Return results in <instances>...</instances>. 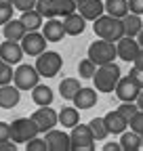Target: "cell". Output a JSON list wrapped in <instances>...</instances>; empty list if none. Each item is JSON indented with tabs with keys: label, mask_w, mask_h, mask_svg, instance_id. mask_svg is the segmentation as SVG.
<instances>
[{
	"label": "cell",
	"mask_w": 143,
	"mask_h": 151,
	"mask_svg": "<svg viewBox=\"0 0 143 151\" xmlns=\"http://www.w3.org/2000/svg\"><path fill=\"white\" fill-rule=\"evenodd\" d=\"M93 32L97 38H103V40H110V42H116L124 36V27H122V19L118 17H112L103 13L101 17H97L93 21Z\"/></svg>",
	"instance_id": "obj_1"
},
{
	"label": "cell",
	"mask_w": 143,
	"mask_h": 151,
	"mask_svg": "<svg viewBox=\"0 0 143 151\" xmlns=\"http://www.w3.org/2000/svg\"><path fill=\"white\" fill-rule=\"evenodd\" d=\"M129 78H131L139 88H143V67L133 65V67H131V71H129Z\"/></svg>",
	"instance_id": "obj_37"
},
{
	"label": "cell",
	"mask_w": 143,
	"mask_h": 151,
	"mask_svg": "<svg viewBox=\"0 0 143 151\" xmlns=\"http://www.w3.org/2000/svg\"><path fill=\"white\" fill-rule=\"evenodd\" d=\"M0 59L4 63H11V65H19L23 61V48L19 42L15 40H4L0 44Z\"/></svg>",
	"instance_id": "obj_12"
},
{
	"label": "cell",
	"mask_w": 143,
	"mask_h": 151,
	"mask_svg": "<svg viewBox=\"0 0 143 151\" xmlns=\"http://www.w3.org/2000/svg\"><path fill=\"white\" fill-rule=\"evenodd\" d=\"M36 11L46 19L65 17L76 11V2L74 0H36Z\"/></svg>",
	"instance_id": "obj_4"
},
{
	"label": "cell",
	"mask_w": 143,
	"mask_h": 151,
	"mask_svg": "<svg viewBox=\"0 0 143 151\" xmlns=\"http://www.w3.org/2000/svg\"><path fill=\"white\" fill-rule=\"evenodd\" d=\"M133 65H137V67H143V48H139V52H137V57H135Z\"/></svg>",
	"instance_id": "obj_42"
},
{
	"label": "cell",
	"mask_w": 143,
	"mask_h": 151,
	"mask_svg": "<svg viewBox=\"0 0 143 151\" xmlns=\"http://www.w3.org/2000/svg\"><path fill=\"white\" fill-rule=\"evenodd\" d=\"M95 71H97V65L88 59V57H86L84 61L78 63V76H80V80H93Z\"/></svg>",
	"instance_id": "obj_30"
},
{
	"label": "cell",
	"mask_w": 143,
	"mask_h": 151,
	"mask_svg": "<svg viewBox=\"0 0 143 151\" xmlns=\"http://www.w3.org/2000/svg\"><path fill=\"white\" fill-rule=\"evenodd\" d=\"M120 65H116L114 61L110 63H103V65H97V71L93 76V82H95V88L97 92H114L118 80H120Z\"/></svg>",
	"instance_id": "obj_2"
},
{
	"label": "cell",
	"mask_w": 143,
	"mask_h": 151,
	"mask_svg": "<svg viewBox=\"0 0 143 151\" xmlns=\"http://www.w3.org/2000/svg\"><path fill=\"white\" fill-rule=\"evenodd\" d=\"M40 82V73L34 65L30 63H19L13 71V84L19 90H32L36 84Z\"/></svg>",
	"instance_id": "obj_8"
},
{
	"label": "cell",
	"mask_w": 143,
	"mask_h": 151,
	"mask_svg": "<svg viewBox=\"0 0 143 151\" xmlns=\"http://www.w3.org/2000/svg\"><path fill=\"white\" fill-rule=\"evenodd\" d=\"M137 42H139V46L143 48V29H141V32L137 34Z\"/></svg>",
	"instance_id": "obj_44"
},
{
	"label": "cell",
	"mask_w": 143,
	"mask_h": 151,
	"mask_svg": "<svg viewBox=\"0 0 143 151\" xmlns=\"http://www.w3.org/2000/svg\"><path fill=\"white\" fill-rule=\"evenodd\" d=\"M103 6H105V13L107 15L118 17V19H122L124 15L131 13L129 11V0H105Z\"/></svg>",
	"instance_id": "obj_27"
},
{
	"label": "cell",
	"mask_w": 143,
	"mask_h": 151,
	"mask_svg": "<svg viewBox=\"0 0 143 151\" xmlns=\"http://www.w3.org/2000/svg\"><path fill=\"white\" fill-rule=\"evenodd\" d=\"M139 48H141L139 42L135 40V38H131V36H122L120 40H116V55L120 57L122 61L133 63L137 52H139Z\"/></svg>",
	"instance_id": "obj_11"
},
{
	"label": "cell",
	"mask_w": 143,
	"mask_h": 151,
	"mask_svg": "<svg viewBox=\"0 0 143 151\" xmlns=\"http://www.w3.org/2000/svg\"><path fill=\"white\" fill-rule=\"evenodd\" d=\"M72 101H74V107L80 109V111L93 109L97 105V101H99L97 88H84V86H80V90L74 94V99H72Z\"/></svg>",
	"instance_id": "obj_14"
},
{
	"label": "cell",
	"mask_w": 143,
	"mask_h": 151,
	"mask_svg": "<svg viewBox=\"0 0 143 151\" xmlns=\"http://www.w3.org/2000/svg\"><path fill=\"white\" fill-rule=\"evenodd\" d=\"M30 118L36 122V126H38V132H46V130L55 128V126L59 124V116H57V111L53 109L51 105H42V107H38Z\"/></svg>",
	"instance_id": "obj_9"
},
{
	"label": "cell",
	"mask_w": 143,
	"mask_h": 151,
	"mask_svg": "<svg viewBox=\"0 0 143 151\" xmlns=\"http://www.w3.org/2000/svg\"><path fill=\"white\" fill-rule=\"evenodd\" d=\"M103 151H122V149H120V143H107L103 145Z\"/></svg>",
	"instance_id": "obj_41"
},
{
	"label": "cell",
	"mask_w": 143,
	"mask_h": 151,
	"mask_svg": "<svg viewBox=\"0 0 143 151\" xmlns=\"http://www.w3.org/2000/svg\"><path fill=\"white\" fill-rule=\"evenodd\" d=\"M116 57H118L116 55V42L97 38V40L91 42V46H88V59H91L95 65H103V63L116 61Z\"/></svg>",
	"instance_id": "obj_6"
},
{
	"label": "cell",
	"mask_w": 143,
	"mask_h": 151,
	"mask_svg": "<svg viewBox=\"0 0 143 151\" xmlns=\"http://www.w3.org/2000/svg\"><path fill=\"white\" fill-rule=\"evenodd\" d=\"M11 139V126L6 122H0V143Z\"/></svg>",
	"instance_id": "obj_39"
},
{
	"label": "cell",
	"mask_w": 143,
	"mask_h": 151,
	"mask_svg": "<svg viewBox=\"0 0 143 151\" xmlns=\"http://www.w3.org/2000/svg\"><path fill=\"white\" fill-rule=\"evenodd\" d=\"M53 99H55V94H53V88H48L46 84H40V82H38V84L32 88V101L38 105V107H42V105H51Z\"/></svg>",
	"instance_id": "obj_22"
},
{
	"label": "cell",
	"mask_w": 143,
	"mask_h": 151,
	"mask_svg": "<svg viewBox=\"0 0 143 151\" xmlns=\"http://www.w3.org/2000/svg\"><path fill=\"white\" fill-rule=\"evenodd\" d=\"M11 4H13V9H15V11L25 13V11L36 9V0H11Z\"/></svg>",
	"instance_id": "obj_36"
},
{
	"label": "cell",
	"mask_w": 143,
	"mask_h": 151,
	"mask_svg": "<svg viewBox=\"0 0 143 151\" xmlns=\"http://www.w3.org/2000/svg\"><path fill=\"white\" fill-rule=\"evenodd\" d=\"M122 27H124V36L137 38V34L143 29V19H141V15H135V13L124 15V17H122Z\"/></svg>",
	"instance_id": "obj_23"
},
{
	"label": "cell",
	"mask_w": 143,
	"mask_h": 151,
	"mask_svg": "<svg viewBox=\"0 0 143 151\" xmlns=\"http://www.w3.org/2000/svg\"><path fill=\"white\" fill-rule=\"evenodd\" d=\"M139 86L129 78H122L120 76V80H118V84H116V88H114V92H116V97L120 99V101H135L137 99V94H139Z\"/></svg>",
	"instance_id": "obj_15"
},
{
	"label": "cell",
	"mask_w": 143,
	"mask_h": 151,
	"mask_svg": "<svg viewBox=\"0 0 143 151\" xmlns=\"http://www.w3.org/2000/svg\"><path fill=\"white\" fill-rule=\"evenodd\" d=\"M19 101H21V90L13 82L0 86V107L2 109H13V107L19 105Z\"/></svg>",
	"instance_id": "obj_17"
},
{
	"label": "cell",
	"mask_w": 143,
	"mask_h": 151,
	"mask_svg": "<svg viewBox=\"0 0 143 151\" xmlns=\"http://www.w3.org/2000/svg\"><path fill=\"white\" fill-rule=\"evenodd\" d=\"M80 90V80L78 78H63L61 84H59V92H61V97L72 101L74 99V94Z\"/></svg>",
	"instance_id": "obj_28"
},
{
	"label": "cell",
	"mask_w": 143,
	"mask_h": 151,
	"mask_svg": "<svg viewBox=\"0 0 143 151\" xmlns=\"http://www.w3.org/2000/svg\"><path fill=\"white\" fill-rule=\"evenodd\" d=\"M103 122H105V128H107V132H110V134H120V132H124V130L129 128V122L124 120L118 111H110V113H105Z\"/></svg>",
	"instance_id": "obj_20"
},
{
	"label": "cell",
	"mask_w": 143,
	"mask_h": 151,
	"mask_svg": "<svg viewBox=\"0 0 143 151\" xmlns=\"http://www.w3.org/2000/svg\"><path fill=\"white\" fill-rule=\"evenodd\" d=\"M44 141L48 145V151H69V134L63 130L57 128H51L44 132Z\"/></svg>",
	"instance_id": "obj_13"
},
{
	"label": "cell",
	"mask_w": 143,
	"mask_h": 151,
	"mask_svg": "<svg viewBox=\"0 0 143 151\" xmlns=\"http://www.w3.org/2000/svg\"><path fill=\"white\" fill-rule=\"evenodd\" d=\"M25 151H48V145L44 139H38V137H34L25 143Z\"/></svg>",
	"instance_id": "obj_34"
},
{
	"label": "cell",
	"mask_w": 143,
	"mask_h": 151,
	"mask_svg": "<svg viewBox=\"0 0 143 151\" xmlns=\"http://www.w3.org/2000/svg\"><path fill=\"white\" fill-rule=\"evenodd\" d=\"M40 29H42V36L46 38V42H61V40H63V36H65L63 21H59L57 17L46 19V25H42Z\"/></svg>",
	"instance_id": "obj_18"
},
{
	"label": "cell",
	"mask_w": 143,
	"mask_h": 151,
	"mask_svg": "<svg viewBox=\"0 0 143 151\" xmlns=\"http://www.w3.org/2000/svg\"><path fill=\"white\" fill-rule=\"evenodd\" d=\"M0 61H2V59H0Z\"/></svg>",
	"instance_id": "obj_48"
},
{
	"label": "cell",
	"mask_w": 143,
	"mask_h": 151,
	"mask_svg": "<svg viewBox=\"0 0 143 151\" xmlns=\"http://www.w3.org/2000/svg\"><path fill=\"white\" fill-rule=\"evenodd\" d=\"M57 116H59V124L63 128H74L80 122V109H76V107H63L61 111H57Z\"/></svg>",
	"instance_id": "obj_26"
},
{
	"label": "cell",
	"mask_w": 143,
	"mask_h": 151,
	"mask_svg": "<svg viewBox=\"0 0 143 151\" xmlns=\"http://www.w3.org/2000/svg\"><path fill=\"white\" fill-rule=\"evenodd\" d=\"M2 34H4V40H15L19 42L21 38L25 36V27L21 23V19H11L2 25Z\"/></svg>",
	"instance_id": "obj_21"
},
{
	"label": "cell",
	"mask_w": 143,
	"mask_h": 151,
	"mask_svg": "<svg viewBox=\"0 0 143 151\" xmlns=\"http://www.w3.org/2000/svg\"><path fill=\"white\" fill-rule=\"evenodd\" d=\"M129 126H131V130H135V132H139V134H143V111H141V109L129 120Z\"/></svg>",
	"instance_id": "obj_35"
},
{
	"label": "cell",
	"mask_w": 143,
	"mask_h": 151,
	"mask_svg": "<svg viewBox=\"0 0 143 151\" xmlns=\"http://www.w3.org/2000/svg\"><path fill=\"white\" fill-rule=\"evenodd\" d=\"M69 151H95V137L88 124H76L69 132Z\"/></svg>",
	"instance_id": "obj_5"
},
{
	"label": "cell",
	"mask_w": 143,
	"mask_h": 151,
	"mask_svg": "<svg viewBox=\"0 0 143 151\" xmlns=\"http://www.w3.org/2000/svg\"><path fill=\"white\" fill-rule=\"evenodd\" d=\"M9 126H11V141H15L17 145H23L30 139H34V137L40 134L38 126H36V122L32 118H17Z\"/></svg>",
	"instance_id": "obj_7"
},
{
	"label": "cell",
	"mask_w": 143,
	"mask_h": 151,
	"mask_svg": "<svg viewBox=\"0 0 143 151\" xmlns=\"http://www.w3.org/2000/svg\"><path fill=\"white\" fill-rule=\"evenodd\" d=\"M74 2H76V6H78L80 2H86V0H74Z\"/></svg>",
	"instance_id": "obj_45"
},
{
	"label": "cell",
	"mask_w": 143,
	"mask_h": 151,
	"mask_svg": "<svg viewBox=\"0 0 143 151\" xmlns=\"http://www.w3.org/2000/svg\"><path fill=\"white\" fill-rule=\"evenodd\" d=\"M116 111H118V113H120V116L126 120V122H129V120L135 116V113L139 111V107H137V103H135V101H122V103L118 105V109H116Z\"/></svg>",
	"instance_id": "obj_31"
},
{
	"label": "cell",
	"mask_w": 143,
	"mask_h": 151,
	"mask_svg": "<svg viewBox=\"0 0 143 151\" xmlns=\"http://www.w3.org/2000/svg\"><path fill=\"white\" fill-rule=\"evenodd\" d=\"M13 65L11 63H4V61H0V86H4V84H11L13 82Z\"/></svg>",
	"instance_id": "obj_32"
},
{
	"label": "cell",
	"mask_w": 143,
	"mask_h": 151,
	"mask_svg": "<svg viewBox=\"0 0 143 151\" xmlns=\"http://www.w3.org/2000/svg\"><path fill=\"white\" fill-rule=\"evenodd\" d=\"M6 2H11V0H6Z\"/></svg>",
	"instance_id": "obj_47"
},
{
	"label": "cell",
	"mask_w": 143,
	"mask_h": 151,
	"mask_svg": "<svg viewBox=\"0 0 143 151\" xmlns=\"http://www.w3.org/2000/svg\"><path fill=\"white\" fill-rule=\"evenodd\" d=\"M42 19H44V17L36 11V9L21 13V23H23L25 32H38V29L42 27Z\"/></svg>",
	"instance_id": "obj_25"
},
{
	"label": "cell",
	"mask_w": 143,
	"mask_h": 151,
	"mask_svg": "<svg viewBox=\"0 0 143 151\" xmlns=\"http://www.w3.org/2000/svg\"><path fill=\"white\" fill-rule=\"evenodd\" d=\"M0 151H17V143L15 141H2L0 143Z\"/></svg>",
	"instance_id": "obj_40"
},
{
	"label": "cell",
	"mask_w": 143,
	"mask_h": 151,
	"mask_svg": "<svg viewBox=\"0 0 143 151\" xmlns=\"http://www.w3.org/2000/svg\"><path fill=\"white\" fill-rule=\"evenodd\" d=\"M63 29H65V36H82L86 29V19L74 11L63 17Z\"/></svg>",
	"instance_id": "obj_16"
},
{
	"label": "cell",
	"mask_w": 143,
	"mask_h": 151,
	"mask_svg": "<svg viewBox=\"0 0 143 151\" xmlns=\"http://www.w3.org/2000/svg\"><path fill=\"white\" fill-rule=\"evenodd\" d=\"M13 4L6 2V0H0V25H4L6 21H11L13 19Z\"/></svg>",
	"instance_id": "obj_33"
},
{
	"label": "cell",
	"mask_w": 143,
	"mask_h": 151,
	"mask_svg": "<svg viewBox=\"0 0 143 151\" xmlns=\"http://www.w3.org/2000/svg\"><path fill=\"white\" fill-rule=\"evenodd\" d=\"M135 103H137V107L143 111V88L139 90V94H137V99H135Z\"/></svg>",
	"instance_id": "obj_43"
},
{
	"label": "cell",
	"mask_w": 143,
	"mask_h": 151,
	"mask_svg": "<svg viewBox=\"0 0 143 151\" xmlns=\"http://www.w3.org/2000/svg\"><path fill=\"white\" fill-rule=\"evenodd\" d=\"M76 11L86 21H95L97 17H101L105 13V6H103V0H86V2H80L76 6Z\"/></svg>",
	"instance_id": "obj_19"
},
{
	"label": "cell",
	"mask_w": 143,
	"mask_h": 151,
	"mask_svg": "<svg viewBox=\"0 0 143 151\" xmlns=\"http://www.w3.org/2000/svg\"><path fill=\"white\" fill-rule=\"evenodd\" d=\"M34 67L38 69L40 78H55L63 67V57L57 50H44L36 57Z\"/></svg>",
	"instance_id": "obj_3"
},
{
	"label": "cell",
	"mask_w": 143,
	"mask_h": 151,
	"mask_svg": "<svg viewBox=\"0 0 143 151\" xmlns=\"http://www.w3.org/2000/svg\"><path fill=\"white\" fill-rule=\"evenodd\" d=\"M88 128H91L95 141H103V139H107V134H110V132H107V128H105L103 118H93L91 122H88Z\"/></svg>",
	"instance_id": "obj_29"
},
{
	"label": "cell",
	"mask_w": 143,
	"mask_h": 151,
	"mask_svg": "<svg viewBox=\"0 0 143 151\" xmlns=\"http://www.w3.org/2000/svg\"><path fill=\"white\" fill-rule=\"evenodd\" d=\"M129 11L143 17V0H129Z\"/></svg>",
	"instance_id": "obj_38"
},
{
	"label": "cell",
	"mask_w": 143,
	"mask_h": 151,
	"mask_svg": "<svg viewBox=\"0 0 143 151\" xmlns=\"http://www.w3.org/2000/svg\"><path fill=\"white\" fill-rule=\"evenodd\" d=\"M120 149L122 151H139L141 149V134L135 130H124L120 132Z\"/></svg>",
	"instance_id": "obj_24"
},
{
	"label": "cell",
	"mask_w": 143,
	"mask_h": 151,
	"mask_svg": "<svg viewBox=\"0 0 143 151\" xmlns=\"http://www.w3.org/2000/svg\"><path fill=\"white\" fill-rule=\"evenodd\" d=\"M141 149H143V134H141Z\"/></svg>",
	"instance_id": "obj_46"
},
{
	"label": "cell",
	"mask_w": 143,
	"mask_h": 151,
	"mask_svg": "<svg viewBox=\"0 0 143 151\" xmlns=\"http://www.w3.org/2000/svg\"><path fill=\"white\" fill-rule=\"evenodd\" d=\"M19 44L23 48V55L38 57L40 52L46 50V38L42 36V32H25V36L19 40Z\"/></svg>",
	"instance_id": "obj_10"
}]
</instances>
